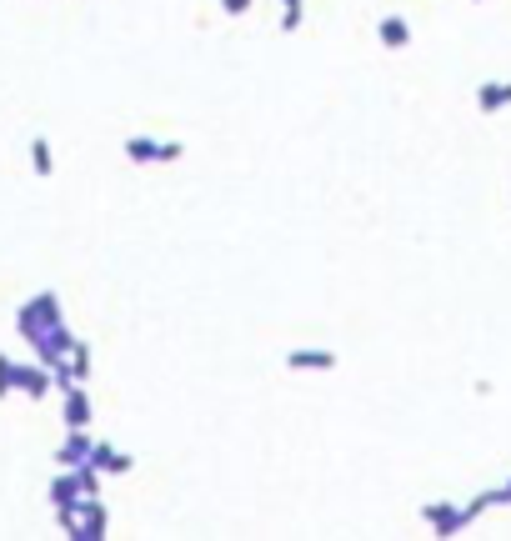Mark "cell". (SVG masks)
<instances>
[]
</instances>
